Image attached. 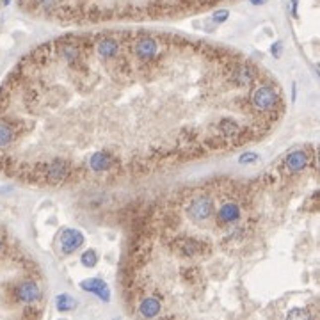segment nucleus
Instances as JSON below:
<instances>
[{"label":"nucleus","mask_w":320,"mask_h":320,"mask_svg":"<svg viewBox=\"0 0 320 320\" xmlns=\"http://www.w3.org/2000/svg\"><path fill=\"white\" fill-rule=\"evenodd\" d=\"M162 310V303H160V299L155 297V295H148V297L139 304V313L146 319H153L160 313Z\"/></svg>","instance_id":"0eeeda50"},{"label":"nucleus","mask_w":320,"mask_h":320,"mask_svg":"<svg viewBox=\"0 0 320 320\" xmlns=\"http://www.w3.org/2000/svg\"><path fill=\"white\" fill-rule=\"evenodd\" d=\"M213 219L219 222V224H224V226H231V224H239L240 219H242V206L237 201H226L222 203L219 208H215L213 213Z\"/></svg>","instance_id":"7ed1b4c3"},{"label":"nucleus","mask_w":320,"mask_h":320,"mask_svg":"<svg viewBox=\"0 0 320 320\" xmlns=\"http://www.w3.org/2000/svg\"><path fill=\"white\" fill-rule=\"evenodd\" d=\"M14 141H16V135H14L13 127L7 121L0 120V151L9 148V146H13Z\"/></svg>","instance_id":"6e6552de"},{"label":"nucleus","mask_w":320,"mask_h":320,"mask_svg":"<svg viewBox=\"0 0 320 320\" xmlns=\"http://www.w3.org/2000/svg\"><path fill=\"white\" fill-rule=\"evenodd\" d=\"M80 261L85 265V267H94V265L98 263V255H96L93 249H87V251L82 253Z\"/></svg>","instance_id":"9d476101"},{"label":"nucleus","mask_w":320,"mask_h":320,"mask_svg":"<svg viewBox=\"0 0 320 320\" xmlns=\"http://www.w3.org/2000/svg\"><path fill=\"white\" fill-rule=\"evenodd\" d=\"M80 288L85 292H91V294H94L96 297H100L102 301H105V303H109L111 301V290H109V286H107V283L103 281V279H100V277H91V279H85V281L80 283Z\"/></svg>","instance_id":"39448f33"},{"label":"nucleus","mask_w":320,"mask_h":320,"mask_svg":"<svg viewBox=\"0 0 320 320\" xmlns=\"http://www.w3.org/2000/svg\"><path fill=\"white\" fill-rule=\"evenodd\" d=\"M215 213V201L208 194H197L187 205V217L194 222L208 221Z\"/></svg>","instance_id":"f257e3e1"},{"label":"nucleus","mask_w":320,"mask_h":320,"mask_svg":"<svg viewBox=\"0 0 320 320\" xmlns=\"http://www.w3.org/2000/svg\"><path fill=\"white\" fill-rule=\"evenodd\" d=\"M256 160H258V155L253 153V151H246V153H242L239 158L240 164H251V162H256Z\"/></svg>","instance_id":"f8f14e48"},{"label":"nucleus","mask_w":320,"mask_h":320,"mask_svg":"<svg viewBox=\"0 0 320 320\" xmlns=\"http://www.w3.org/2000/svg\"><path fill=\"white\" fill-rule=\"evenodd\" d=\"M249 2H251V4H255V5H261V4H265L267 0H249Z\"/></svg>","instance_id":"f3484780"},{"label":"nucleus","mask_w":320,"mask_h":320,"mask_svg":"<svg viewBox=\"0 0 320 320\" xmlns=\"http://www.w3.org/2000/svg\"><path fill=\"white\" fill-rule=\"evenodd\" d=\"M5 253V239H4V235H0V256L4 255Z\"/></svg>","instance_id":"4468645a"},{"label":"nucleus","mask_w":320,"mask_h":320,"mask_svg":"<svg viewBox=\"0 0 320 320\" xmlns=\"http://www.w3.org/2000/svg\"><path fill=\"white\" fill-rule=\"evenodd\" d=\"M308 164H310V155H308L304 149H295V151L286 155V158H285V167L288 171H292V173L303 171Z\"/></svg>","instance_id":"423d86ee"},{"label":"nucleus","mask_w":320,"mask_h":320,"mask_svg":"<svg viewBox=\"0 0 320 320\" xmlns=\"http://www.w3.org/2000/svg\"><path fill=\"white\" fill-rule=\"evenodd\" d=\"M82 244H84V235H82L78 230L68 228V230H64L63 233H61V249H63L64 255H71V253H75Z\"/></svg>","instance_id":"20e7f679"},{"label":"nucleus","mask_w":320,"mask_h":320,"mask_svg":"<svg viewBox=\"0 0 320 320\" xmlns=\"http://www.w3.org/2000/svg\"><path fill=\"white\" fill-rule=\"evenodd\" d=\"M279 48H281V43H276L272 47V56L274 57H279Z\"/></svg>","instance_id":"2eb2a0df"},{"label":"nucleus","mask_w":320,"mask_h":320,"mask_svg":"<svg viewBox=\"0 0 320 320\" xmlns=\"http://www.w3.org/2000/svg\"><path fill=\"white\" fill-rule=\"evenodd\" d=\"M56 304H57V310H59V312H69V310H73V308L77 306V301L68 294H61L59 297H57Z\"/></svg>","instance_id":"1a4fd4ad"},{"label":"nucleus","mask_w":320,"mask_h":320,"mask_svg":"<svg viewBox=\"0 0 320 320\" xmlns=\"http://www.w3.org/2000/svg\"><path fill=\"white\" fill-rule=\"evenodd\" d=\"M319 166H320V151H319Z\"/></svg>","instance_id":"a211bd4d"},{"label":"nucleus","mask_w":320,"mask_h":320,"mask_svg":"<svg viewBox=\"0 0 320 320\" xmlns=\"http://www.w3.org/2000/svg\"><path fill=\"white\" fill-rule=\"evenodd\" d=\"M288 319H310V313L306 312V310H303V308H295V310H292V312H288Z\"/></svg>","instance_id":"9b49d317"},{"label":"nucleus","mask_w":320,"mask_h":320,"mask_svg":"<svg viewBox=\"0 0 320 320\" xmlns=\"http://www.w3.org/2000/svg\"><path fill=\"white\" fill-rule=\"evenodd\" d=\"M228 16H230V13H228L226 9H219V11H215V13H213V20L217 21V23H222V21H226Z\"/></svg>","instance_id":"ddd939ff"},{"label":"nucleus","mask_w":320,"mask_h":320,"mask_svg":"<svg viewBox=\"0 0 320 320\" xmlns=\"http://www.w3.org/2000/svg\"><path fill=\"white\" fill-rule=\"evenodd\" d=\"M11 297H13V303L30 306L41 301V288L34 279H23L11 288Z\"/></svg>","instance_id":"f03ea898"},{"label":"nucleus","mask_w":320,"mask_h":320,"mask_svg":"<svg viewBox=\"0 0 320 320\" xmlns=\"http://www.w3.org/2000/svg\"><path fill=\"white\" fill-rule=\"evenodd\" d=\"M297 2L299 0H292V14L297 16Z\"/></svg>","instance_id":"dca6fc26"}]
</instances>
